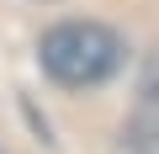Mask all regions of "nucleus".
<instances>
[{
    "instance_id": "nucleus-1",
    "label": "nucleus",
    "mask_w": 159,
    "mask_h": 154,
    "mask_svg": "<svg viewBox=\"0 0 159 154\" xmlns=\"http://www.w3.org/2000/svg\"><path fill=\"white\" fill-rule=\"evenodd\" d=\"M37 58H43V69L58 85L90 91V85H106L111 74L127 64V43L106 21H58V27L43 32Z\"/></svg>"
},
{
    "instance_id": "nucleus-2",
    "label": "nucleus",
    "mask_w": 159,
    "mask_h": 154,
    "mask_svg": "<svg viewBox=\"0 0 159 154\" xmlns=\"http://www.w3.org/2000/svg\"><path fill=\"white\" fill-rule=\"evenodd\" d=\"M117 154H159V80L143 85V96L133 101V112L117 133Z\"/></svg>"
}]
</instances>
